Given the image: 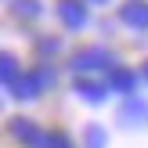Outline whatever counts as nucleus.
Instances as JSON below:
<instances>
[{"label": "nucleus", "instance_id": "nucleus-1", "mask_svg": "<svg viewBox=\"0 0 148 148\" xmlns=\"http://www.w3.org/2000/svg\"><path fill=\"white\" fill-rule=\"evenodd\" d=\"M58 14H62V22H65L69 29H76V25L87 22V11H83L79 0H62V4H58Z\"/></svg>", "mask_w": 148, "mask_h": 148}, {"label": "nucleus", "instance_id": "nucleus-2", "mask_svg": "<svg viewBox=\"0 0 148 148\" xmlns=\"http://www.w3.org/2000/svg\"><path fill=\"white\" fill-rule=\"evenodd\" d=\"M123 22L134 25V29H145V25H148V4H145V0L127 4V7H123Z\"/></svg>", "mask_w": 148, "mask_h": 148}, {"label": "nucleus", "instance_id": "nucleus-3", "mask_svg": "<svg viewBox=\"0 0 148 148\" xmlns=\"http://www.w3.org/2000/svg\"><path fill=\"white\" fill-rule=\"evenodd\" d=\"M108 65V54L105 51H83L76 58V69H105Z\"/></svg>", "mask_w": 148, "mask_h": 148}, {"label": "nucleus", "instance_id": "nucleus-4", "mask_svg": "<svg viewBox=\"0 0 148 148\" xmlns=\"http://www.w3.org/2000/svg\"><path fill=\"white\" fill-rule=\"evenodd\" d=\"M112 87H116V90H134V87H137V72L116 69V72H112Z\"/></svg>", "mask_w": 148, "mask_h": 148}, {"label": "nucleus", "instance_id": "nucleus-5", "mask_svg": "<svg viewBox=\"0 0 148 148\" xmlns=\"http://www.w3.org/2000/svg\"><path fill=\"white\" fill-rule=\"evenodd\" d=\"M0 79H18V72H14V62L7 54H0Z\"/></svg>", "mask_w": 148, "mask_h": 148}, {"label": "nucleus", "instance_id": "nucleus-6", "mask_svg": "<svg viewBox=\"0 0 148 148\" xmlns=\"http://www.w3.org/2000/svg\"><path fill=\"white\" fill-rule=\"evenodd\" d=\"M79 94H83L87 101H101L105 98V90H94V83H79Z\"/></svg>", "mask_w": 148, "mask_h": 148}, {"label": "nucleus", "instance_id": "nucleus-7", "mask_svg": "<svg viewBox=\"0 0 148 148\" xmlns=\"http://www.w3.org/2000/svg\"><path fill=\"white\" fill-rule=\"evenodd\" d=\"M90 4H105V0H90Z\"/></svg>", "mask_w": 148, "mask_h": 148}, {"label": "nucleus", "instance_id": "nucleus-8", "mask_svg": "<svg viewBox=\"0 0 148 148\" xmlns=\"http://www.w3.org/2000/svg\"><path fill=\"white\" fill-rule=\"evenodd\" d=\"M145 76H148V65H145Z\"/></svg>", "mask_w": 148, "mask_h": 148}]
</instances>
